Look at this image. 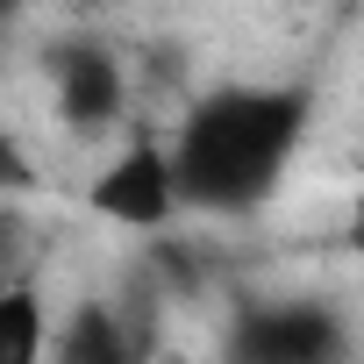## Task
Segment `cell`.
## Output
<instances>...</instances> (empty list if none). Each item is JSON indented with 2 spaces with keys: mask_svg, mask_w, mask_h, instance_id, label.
Returning <instances> with one entry per match:
<instances>
[{
  "mask_svg": "<svg viewBox=\"0 0 364 364\" xmlns=\"http://www.w3.org/2000/svg\"><path fill=\"white\" fill-rule=\"evenodd\" d=\"M50 93H58L65 129H79V136L114 129V122H122V107H129V79H122L114 50H107V43H93V36H72V43L50 58Z\"/></svg>",
  "mask_w": 364,
  "mask_h": 364,
  "instance_id": "cell-3",
  "label": "cell"
},
{
  "mask_svg": "<svg viewBox=\"0 0 364 364\" xmlns=\"http://www.w3.org/2000/svg\"><path fill=\"white\" fill-rule=\"evenodd\" d=\"M22 178H29V157H22V150H15L8 136H0V193H15Z\"/></svg>",
  "mask_w": 364,
  "mask_h": 364,
  "instance_id": "cell-7",
  "label": "cell"
},
{
  "mask_svg": "<svg viewBox=\"0 0 364 364\" xmlns=\"http://www.w3.org/2000/svg\"><path fill=\"white\" fill-rule=\"evenodd\" d=\"M50 343V328H43V300H36V286L22 279V286H0V364H22V357H36Z\"/></svg>",
  "mask_w": 364,
  "mask_h": 364,
  "instance_id": "cell-5",
  "label": "cell"
},
{
  "mask_svg": "<svg viewBox=\"0 0 364 364\" xmlns=\"http://www.w3.org/2000/svg\"><path fill=\"white\" fill-rule=\"evenodd\" d=\"M93 208L107 222H129V229H164L178 215L171 150L164 143H122L114 164H100V178H93Z\"/></svg>",
  "mask_w": 364,
  "mask_h": 364,
  "instance_id": "cell-2",
  "label": "cell"
},
{
  "mask_svg": "<svg viewBox=\"0 0 364 364\" xmlns=\"http://www.w3.org/2000/svg\"><path fill=\"white\" fill-rule=\"evenodd\" d=\"M307 129V100L279 93V86H222L208 93L171 150V178L178 200L193 208H243L257 193H272V178L286 171L293 143Z\"/></svg>",
  "mask_w": 364,
  "mask_h": 364,
  "instance_id": "cell-1",
  "label": "cell"
},
{
  "mask_svg": "<svg viewBox=\"0 0 364 364\" xmlns=\"http://www.w3.org/2000/svg\"><path fill=\"white\" fill-rule=\"evenodd\" d=\"M236 350L257 364H321V357H343L350 343L328 328V307H264L243 321Z\"/></svg>",
  "mask_w": 364,
  "mask_h": 364,
  "instance_id": "cell-4",
  "label": "cell"
},
{
  "mask_svg": "<svg viewBox=\"0 0 364 364\" xmlns=\"http://www.w3.org/2000/svg\"><path fill=\"white\" fill-rule=\"evenodd\" d=\"M58 350L79 357V364H86V357H129V336L107 321V307H79V321L58 336Z\"/></svg>",
  "mask_w": 364,
  "mask_h": 364,
  "instance_id": "cell-6",
  "label": "cell"
},
{
  "mask_svg": "<svg viewBox=\"0 0 364 364\" xmlns=\"http://www.w3.org/2000/svg\"><path fill=\"white\" fill-rule=\"evenodd\" d=\"M22 8H29V0H0V22H15V15H22Z\"/></svg>",
  "mask_w": 364,
  "mask_h": 364,
  "instance_id": "cell-8",
  "label": "cell"
}]
</instances>
